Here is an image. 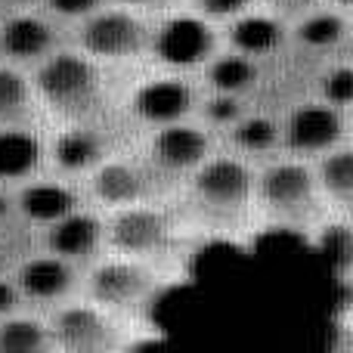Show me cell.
I'll return each mask as SVG.
<instances>
[{
	"label": "cell",
	"mask_w": 353,
	"mask_h": 353,
	"mask_svg": "<svg viewBox=\"0 0 353 353\" xmlns=\"http://www.w3.org/2000/svg\"><path fill=\"white\" fill-rule=\"evenodd\" d=\"M350 41V10H338L332 3H319L304 10L294 22H288V47H298L313 56H335Z\"/></svg>",
	"instance_id": "d6986e66"
},
{
	"label": "cell",
	"mask_w": 353,
	"mask_h": 353,
	"mask_svg": "<svg viewBox=\"0 0 353 353\" xmlns=\"http://www.w3.org/2000/svg\"><path fill=\"white\" fill-rule=\"evenodd\" d=\"M279 128H282L279 152L313 161L323 152H329V149L350 143V112L310 97L294 103L279 118Z\"/></svg>",
	"instance_id": "9c48e42d"
},
{
	"label": "cell",
	"mask_w": 353,
	"mask_h": 353,
	"mask_svg": "<svg viewBox=\"0 0 353 353\" xmlns=\"http://www.w3.org/2000/svg\"><path fill=\"white\" fill-rule=\"evenodd\" d=\"M72 43L97 62H128L146 53L149 25L137 10L103 3L90 16L78 19Z\"/></svg>",
	"instance_id": "52a82bcc"
},
{
	"label": "cell",
	"mask_w": 353,
	"mask_h": 353,
	"mask_svg": "<svg viewBox=\"0 0 353 353\" xmlns=\"http://www.w3.org/2000/svg\"><path fill=\"white\" fill-rule=\"evenodd\" d=\"M180 239V223L155 199L105 211V251L165 263Z\"/></svg>",
	"instance_id": "5b68a950"
},
{
	"label": "cell",
	"mask_w": 353,
	"mask_h": 353,
	"mask_svg": "<svg viewBox=\"0 0 353 353\" xmlns=\"http://www.w3.org/2000/svg\"><path fill=\"white\" fill-rule=\"evenodd\" d=\"M109 0H41L43 12L53 16L56 22H78V19L90 16L93 10H99Z\"/></svg>",
	"instance_id": "f1b7e54d"
},
{
	"label": "cell",
	"mask_w": 353,
	"mask_h": 353,
	"mask_svg": "<svg viewBox=\"0 0 353 353\" xmlns=\"http://www.w3.org/2000/svg\"><path fill=\"white\" fill-rule=\"evenodd\" d=\"M12 217H16V214H12V192L6 186H0V226Z\"/></svg>",
	"instance_id": "1f68e13d"
},
{
	"label": "cell",
	"mask_w": 353,
	"mask_h": 353,
	"mask_svg": "<svg viewBox=\"0 0 353 353\" xmlns=\"http://www.w3.org/2000/svg\"><path fill=\"white\" fill-rule=\"evenodd\" d=\"M159 176L146 168V161L115 159V152L105 161H99L87 174V199L97 201L99 211H115L137 201H149L155 195Z\"/></svg>",
	"instance_id": "4fadbf2b"
},
{
	"label": "cell",
	"mask_w": 353,
	"mask_h": 353,
	"mask_svg": "<svg viewBox=\"0 0 353 353\" xmlns=\"http://www.w3.org/2000/svg\"><path fill=\"white\" fill-rule=\"evenodd\" d=\"M310 165L325 208L347 214L353 201V146L341 143V146L323 152L319 159H313Z\"/></svg>",
	"instance_id": "603a6c76"
},
{
	"label": "cell",
	"mask_w": 353,
	"mask_h": 353,
	"mask_svg": "<svg viewBox=\"0 0 353 353\" xmlns=\"http://www.w3.org/2000/svg\"><path fill=\"white\" fill-rule=\"evenodd\" d=\"M313 165L294 155H273L254 165V211L285 230H304L323 214Z\"/></svg>",
	"instance_id": "277c9868"
},
{
	"label": "cell",
	"mask_w": 353,
	"mask_h": 353,
	"mask_svg": "<svg viewBox=\"0 0 353 353\" xmlns=\"http://www.w3.org/2000/svg\"><path fill=\"white\" fill-rule=\"evenodd\" d=\"M174 276L165 263L140 261L128 254H99L90 267L81 273V292L87 301L105 307L121 316H140L149 304L161 298L171 288Z\"/></svg>",
	"instance_id": "3957f363"
},
{
	"label": "cell",
	"mask_w": 353,
	"mask_h": 353,
	"mask_svg": "<svg viewBox=\"0 0 353 353\" xmlns=\"http://www.w3.org/2000/svg\"><path fill=\"white\" fill-rule=\"evenodd\" d=\"M223 143L230 152L242 155L248 161H263L279 155V143H282V128H279V115L263 109H245L230 128L223 130Z\"/></svg>",
	"instance_id": "44dd1931"
},
{
	"label": "cell",
	"mask_w": 353,
	"mask_h": 353,
	"mask_svg": "<svg viewBox=\"0 0 353 353\" xmlns=\"http://www.w3.org/2000/svg\"><path fill=\"white\" fill-rule=\"evenodd\" d=\"M316 99H323V103L350 112V103H353V68H350V62L344 59V56L319 72V78H316Z\"/></svg>",
	"instance_id": "4316f807"
},
{
	"label": "cell",
	"mask_w": 353,
	"mask_h": 353,
	"mask_svg": "<svg viewBox=\"0 0 353 353\" xmlns=\"http://www.w3.org/2000/svg\"><path fill=\"white\" fill-rule=\"evenodd\" d=\"M220 47L236 50L257 62H270L288 50V19L279 12H267L261 6H251L242 16L223 22Z\"/></svg>",
	"instance_id": "e0dca14e"
},
{
	"label": "cell",
	"mask_w": 353,
	"mask_h": 353,
	"mask_svg": "<svg viewBox=\"0 0 353 353\" xmlns=\"http://www.w3.org/2000/svg\"><path fill=\"white\" fill-rule=\"evenodd\" d=\"M43 251L59 254L72 263H90L105 251V214L97 208H74L56 223L43 226Z\"/></svg>",
	"instance_id": "ac0fdd59"
},
{
	"label": "cell",
	"mask_w": 353,
	"mask_h": 353,
	"mask_svg": "<svg viewBox=\"0 0 353 353\" xmlns=\"http://www.w3.org/2000/svg\"><path fill=\"white\" fill-rule=\"evenodd\" d=\"M115 152L112 146V134L90 118L72 121L62 128L53 140H47V159L62 176H87L99 161H105Z\"/></svg>",
	"instance_id": "2e32d148"
},
{
	"label": "cell",
	"mask_w": 353,
	"mask_h": 353,
	"mask_svg": "<svg viewBox=\"0 0 353 353\" xmlns=\"http://www.w3.org/2000/svg\"><path fill=\"white\" fill-rule=\"evenodd\" d=\"M189 3H192L189 10L205 16L208 22L223 25V22H230V19L242 16L251 6H257V0H189Z\"/></svg>",
	"instance_id": "83f0119b"
},
{
	"label": "cell",
	"mask_w": 353,
	"mask_h": 353,
	"mask_svg": "<svg viewBox=\"0 0 353 353\" xmlns=\"http://www.w3.org/2000/svg\"><path fill=\"white\" fill-rule=\"evenodd\" d=\"M62 47L59 22L47 12L16 10L0 19V59L12 62L19 68H31Z\"/></svg>",
	"instance_id": "9a60e30c"
},
{
	"label": "cell",
	"mask_w": 353,
	"mask_h": 353,
	"mask_svg": "<svg viewBox=\"0 0 353 353\" xmlns=\"http://www.w3.org/2000/svg\"><path fill=\"white\" fill-rule=\"evenodd\" d=\"M28 78L37 103L68 121L90 118V112L103 103V62L81 53L74 43L72 47L62 43L47 53L37 65H31Z\"/></svg>",
	"instance_id": "7a4b0ae2"
},
{
	"label": "cell",
	"mask_w": 353,
	"mask_h": 353,
	"mask_svg": "<svg viewBox=\"0 0 353 353\" xmlns=\"http://www.w3.org/2000/svg\"><path fill=\"white\" fill-rule=\"evenodd\" d=\"M81 273H84L81 263H72L59 254L43 251V254L25 257L12 273V282H16L25 307L50 310V307L62 304V301L74 298L81 292Z\"/></svg>",
	"instance_id": "7c38bea8"
},
{
	"label": "cell",
	"mask_w": 353,
	"mask_h": 353,
	"mask_svg": "<svg viewBox=\"0 0 353 353\" xmlns=\"http://www.w3.org/2000/svg\"><path fill=\"white\" fill-rule=\"evenodd\" d=\"M186 192L201 223L226 230L254 214V161L230 149L211 152L186 176Z\"/></svg>",
	"instance_id": "6da1fadb"
},
{
	"label": "cell",
	"mask_w": 353,
	"mask_h": 353,
	"mask_svg": "<svg viewBox=\"0 0 353 353\" xmlns=\"http://www.w3.org/2000/svg\"><path fill=\"white\" fill-rule=\"evenodd\" d=\"M220 50V31L205 16L186 10L159 19L149 28L146 53L168 72H195Z\"/></svg>",
	"instance_id": "ba28073f"
},
{
	"label": "cell",
	"mask_w": 353,
	"mask_h": 353,
	"mask_svg": "<svg viewBox=\"0 0 353 353\" xmlns=\"http://www.w3.org/2000/svg\"><path fill=\"white\" fill-rule=\"evenodd\" d=\"M34 90H31L28 68L0 59V128L3 124H31L34 115Z\"/></svg>",
	"instance_id": "d4e9b609"
},
{
	"label": "cell",
	"mask_w": 353,
	"mask_h": 353,
	"mask_svg": "<svg viewBox=\"0 0 353 353\" xmlns=\"http://www.w3.org/2000/svg\"><path fill=\"white\" fill-rule=\"evenodd\" d=\"M53 350L47 316L22 310L0 316V353H43Z\"/></svg>",
	"instance_id": "cb8c5ba5"
},
{
	"label": "cell",
	"mask_w": 353,
	"mask_h": 353,
	"mask_svg": "<svg viewBox=\"0 0 353 353\" xmlns=\"http://www.w3.org/2000/svg\"><path fill=\"white\" fill-rule=\"evenodd\" d=\"M22 307H25V301L19 294L12 276H0V316H10V313L22 310Z\"/></svg>",
	"instance_id": "f546056e"
},
{
	"label": "cell",
	"mask_w": 353,
	"mask_h": 353,
	"mask_svg": "<svg viewBox=\"0 0 353 353\" xmlns=\"http://www.w3.org/2000/svg\"><path fill=\"white\" fill-rule=\"evenodd\" d=\"M109 3H118V6H128V10H155V6H165L168 0H109Z\"/></svg>",
	"instance_id": "4dcf8cb0"
},
{
	"label": "cell",
	"mask_w": 353,
	"mask_h": 353,
	"mask_svg": "<svg viewBox=\"0 0 353 353\" xmlns=\"http://www.w3.org/2000/svg\"><path fill=\"white\" fill-rule=\"evenodd\" d=\"M47 161V140L31 124L0 128V186L12 189L28 176L41 174Z\"/></svg>",
	"instance_id": "ffe728a7"
},
{
	"label": "cell",
	"mask_w": 353,
	"mask_h": 353,
	"mask_svg": "<svg viewBox=\"0 0 353 353\" xmlns=\"http://www.w3.org/2000/svg\"><path fill=\"white\" fill-rule=\"evenodd\" d=\"M325 3L338 6V10H350V3H353V0H325Z\"/></svg>",
	"instance_id": "d6a6232c"
},
{
	"label": "cell",
	"mask_w": 353,
	"mask_h": 353,
	"mask_svg": "<svg viewBox=\"0 0 353 353\" xmlns=\"http://www.w3.org/2000/svg\"><path fill=\"white\" fill-rule=\"evenodd\" d=\"M201 90L183 72H168L146 78L134 87L128 97V115L143 128H161V124L183 121L195 115Z\"/></svg>",
	"instance_id": "8fae6325"
},
{
	"label": "cell",
	"mask_w": 353,
	"mask_h": 353,
	"mask_svg": "<svg viewBox=\"0 0 353 353\" xmlns=\"http://www.w3.org/2000/svg\"><path fill=\"white\" fill-rule=\"evenodd\" d=\"M211 152H217V134L201 121L183 118L152 128L143 161L159 180H180V176L186 180Z\"/></svg>",
	"instance_id": "30bf717a"
},
{
	"label": "cell",
	"mask_w": 353,
	"mask_h": 353,
	"mask_svg": "<svg viewBox=\"0 0 353 353\" xmlns=\"http://www.w3.org/2000/svg\"><path fill=\"white\" fill-rule=\"evenodd\" d=\"M248 109V97H232V93H214V90H205L199 97V105H195V115L199 121L205 124L208 130L214 134H223L232 121H236L242 112Z\"/></svg>",
	"instance_id": "484cf974"
},
{
	"label": "cell",
	"mask_w": 353,
	"mask_h": 353,
	"mask_svg": "<svg viewBox=\"0 0 353 353\" xmlns=\"http://www.w3.org/2000/svg\"><path fill=\"white\" fill-rule=\"evenodd\" d=\"M87 205V195L81 186H74L72 176H28L25 183L12 186V214L25 226H43L56 223L59 217L72 214L74 208Z\"/></svg>",
	"instance_id": "5bb4252c"
},
{
	"label": "cell",
	"mask_w": 353,
	"mask_h": 353,
	"mask_svg": "<svg viewBox=\"0 0 353 353\" xmlns=\"http://www.w3.org/2000/svg\"><path fill=\"white\" fill-rule=\"evenodd\" d=\"M261 81H263V62L236 53V50H226V47H220L201 65V87L214 93L251 97L261 87Z\"/></svg>",
	"instance_id": "7402d4cb"
},
{
	"label": "cell",
	"mask_w": 353,
	"mask_h": 353,
	"mask_svg": "<svg viewBox=\"0 0 353 353\" xmlns=\"http://www.w3.org/2000/svg\"><path fill=\"white\" fill-rule=\"evenodd\" d=\"M124 319L121 313H112L105 307L93 304V301H62V304L50 307L47 325L50 338H53V350L68 353H105L118 350L128 344L124 335Z\"/></svg>",
	"instance_id": "8992f818"
}]
</instances>
